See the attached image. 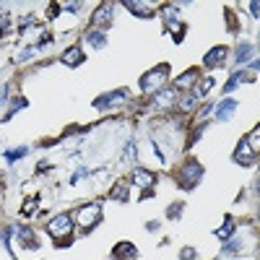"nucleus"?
Listing matches in <instances>:
<instances>
[{
  "mask_svg": "<svg viewBox=\"0 0 260 260\" xmlns=\"http://www.w3.org/2000/svg\"><path fill=\"white\" fill-rule=\"evenodd\" d=\"M99 219H102V206H99V203H86V206H81L78 213H76V221L81 224L83 232L94 229Z\"/></svg>",
  "mask_w": 260,
  "mask_h": 260,
  "instance_id": "obj_1",
  "label": "nucleus"
},
{
  "mask_svg": "<svg viewBox=\"0 0 260 260\" xmlns=\"http://www.w3.org/2000/svg\"><path fill=\"white\" fill-rule=\"evenodd\" d=\"M169 78V65H156L154 71H148L143 78H141V89L148 94V91H156L161 83H167Z\"/></svg>",
  "mask_w": 260,
  "mask_h": 260,
  "instance_id": "obj_2",
  "label": "nucleus"
},
{
  "mask_svg": "<svg viewBox=\"0 0 260 260\" xmlns=\"http://www.w3.org/2000/svg\"><path fill=\"white\" fill-rule=\"evenodd\" d=\"M47 232L55 237V240H62V237H68V234L73 232V216L60 213V216H55V219H50V221H47Z\"/></svg>",
  "mask_w": 260,
  "mask_h": 260,
  "instance_id": "obj_3",
  "label": "nucleus"
},
{
  "mask_svg": "<svg viewBox=\"0 0 260 260\" xmlns=\"http://www.w3.org/2000/svg\"><path fill=\"white\" fill-rule=\"evenodd\" d=\"M201 177H203V167L195 161V159H187V164L180 172V185L190 190V187H195V185L201 182Z\"/></svg>",
  "mask_w": 260,
  "mask_h": 260,
  "instance_id": "obj_4",
  "label": "nucleus"
},
{
  "mask_svg": "<svg viewBox=\"0 0 260 260\" xmlns=\"http://www.w3.org/2000/svg\"><path fill=\"white\" fill-rule=\"evenodd\" d=\"M125 102H127V89H117V91H112V94L99 96V99L94 102V107H96V110H110V107H120V104H125Z\"/></svg>",
  "mask_w": 260,
  "mask_h": 260,
  "instance_id": "obj_5",
  "label": "nucleus"
},
{
  "mask_svg": "<svg viewBox=\"0 0 260 260\" xmlns=\"http://www.w3.org/2000/svg\"><path fill=\"white\" fill-rule=\"evenodd\" d=\"M255 154H257V151H252V146L247 143V138H242L240 146H237V151H234V161L242 164V167H252V164L257 161Z\"/></svg>",
  "mask_w": 260,
  "mask_h": 260,
  "instance_id": "obj_6",
  "label": "nucleus"
},
{
  "mask_svg": "<svg viewBox=\"0 0 260 260\" xmlns=\"http://www.w3.org/2000/svg\"><path fill=\"white\" fill-rule=\"evenodd\" d=\"M226 57H229V50H226V47H213V50L203 57V62L208 65V68H219Z\"/></svg>",
  "mask_w": 260,
  "mask_h": 260,
  "instance_id": "obj_7",
  "label": "nucleus"
},
{
  "mask_svg": "<svg viewBox=\"0 0 260 260\" xmlns=\"http://www.w3.org/2000/svg\"><path fill=\"white\" fill-rule=\"evenodd\" d=\"M60 62L65 65V68H76V65H81V62H83V52H81V47H68V50L62 52Z\"/></svg>",
  "mask_w": 260,
  "mask_h": 260,
  "instance_id": "obj_8",
  "label": "nucleus"
},
{
  "mask_svg": "<svg viewBox=\"0 0 260 260\" xmlns=\"http://www.w3.org/2000/svg\"><path fill=\"white\" fill-rule=\"evenodd\" d=\"M133 182L141 185L143 190H146V187L151 190V187L156 185V175H154V172H148V169H136V172H133Z\"/></svg>",
  "mask_w": 260,
  "mask_h": 260,
  "instance_id": "obj_9",
  "label": "nucleus"
},
{
  "mask_svg": "<svg viewBox=\"0 0 260 260\" xmlns=\"http://www.w3.org/2000/svg\"><path fill=\"white\" fill-rule=\"evenodd\" d=\"M112 8H115L112 3H104V6H99L91 21H94V24H110L112 16H115V11H112Z\"/></svg>",
  "mask_w": 260,
  "mask_h": 260,
  "instance_id": "obj_10",
  "label": "nucleus"
},
{
  "mask_svg": "<svg viewBox=\"0 0 260 260\" xmlns=\"http://www.w3.org/2000/svg\"><path fill=\"white\" fill-rule=\"evenodd\" d=\"M234 110H237V102L234 99H224L219 107H216V120H229L232 115H234Z\"/></svg>",
  "mask_w": 260,
  "mask_h": 260,
  "instance_id": "obj_11",
  "label": "nucleus"
},
{
  "mask_svg": "<svg viewBox=\"0 0 260 260\" xmlns=\"http://www.w3.org/2000/svg\"><path fill=\"white\" fill-rule=\"evenodd\" d=\"M252 76L247 73V71H237V73H232V78L226 81V86H224V94H232L234 89H237V86H240V83H245V81H250Z\"/></svg>",
  "mask_w": 260,
  "mask_h": 260,
  "instance_id": "obj_12",
  "label": "nucleus"
},
{
  "mask_svg": "<svg viewBox=\"0 0 260 260\" xmlns=\"http://www.w3.org/2000/svg\"><path fill=\"white\" fill-rule=\"evenodd\" d=\"M125 8H127V11H133V13L141 16V18H151V16H154L151 6H146V3H136V0H125Z\"/></svg>",
  "mask_w": 260,
  "mask_h": 260,
  "instance_id": "obj_13",
  "label": "nucleus"
},
{
  "mask_svg": "<svg viewBox=\"0 0 260 260\" xmlns=\"http://www.w3.org/2000/svg\"><path fill=\"white\" fill-rule=\"evenodd\" d=\"M175 102H177V94L172 91V89H167V91H159V94H156V99H154V104L159 107V110H164V107H172Z\"/></svg>",
  "mask_w": 260,
  "mask_h": 260,
  "instance_id": "obj_14",
  "label": "nucleus"
},
{
  "mask_svg": "<svg viewBox=\"0 0 260 260\" xmlns=\"http://www.w3.org/2000/svg\"><path fill=\"white\" fill-rule=\"evenodd\" d=\"M250 57H255V47L250 45V42H242V45L237 47V55H234V60H237V62H247Z\"/></svg>",
  "mask_w": 260,
  "mask_h": 260,
  "instance_id": "obj_15",
  "label": "nucleus"
},
{
  "mask_svg": "<svg viewBox=\"0 0 260 260\" xmlns=\"http://www.w3.org/2000/svg\"><path fill=\"white\" fill-rule=\"evenodd\" d=\"M213 89V78H198V86L192 89L195 99H201V96H208V91Z\"/></svg>",
  "mask_w": 260,
  "mask_h": 260,
  "instance_id": "obj_16",
  "label": "nucleus"
},
{
  "mask_svg": "<svg viewBox=\"0 0 260 260\" xmlns=\"http://www.w3.org/2000/svg\"><path fill=\"white\" fill-rule=\"evenodd\" d=\"M201 76H198V71H195V68H190L185 76H180L177 81H175V86H177V89H185V86H192L195 81H198Z\"/></svg>",
  "mask_w": 260,
  "mask_h": 260,
  "instance_id": "obj_17",
  "label": "nucleus"
},
{
  "mask_svg": "<svg viewBox=\"0 0 260 260\" xmlns=\"http://www.w3.org/2000/svg\"><path fill=\"white\" fill-rule=\"evenodd\" d=\"M127 190H130V185H127L125 180H120V182L112 187L110 198H112V201H127Z\"/></svg>",
  "mask_w": 260,
  "mask_h": 260,
  "instance_id": "obj_18",
  "label": "nucleus"
},
{
  "mask_svg": "<svg viewBox=\"0 0 260 260\" xmlns=\"http://www.w3.org/2000/svg\"><path fill=\"white\" fill-rule=\"evenodd\" d=\"M86 42H89L91 47L102 50V47L107 45V34H104V31H89V34H86Z\"/></svg>",
  "mask_w": 260,
  "mask_h": 260,
  "instance_id": "obj_19",
  "label": "nucleus"
},
{
  "mask_svg": "<svg viewBox=\"0 0 260 260\" xmlns=\"http://www.w3.org/2000/svg\"><path fill=\"white\" fill-rule=\"evenodd\" d=\"M13 232L18 234V240H21V242H26V247H31V250H37V247H39L37 242H31V240H34V234H31L26 226H16Z\"/></svg>",
  "mask_w": 260,
  "mask_h": 260,
  "instance_id": "obj_20",
  "label": "nucleus"
},
{
  "mask_svg": "<svg viewBox=\"0 0 260 260\" xmlns=\"http://www.w3.org/2000/svg\"><path fill=\"white\" fill-rule=\"evenodd\" d=\"M122 255H125V257H136L138 252H136V247L130 245V242H120V245L115 247V257H122Z\"/></svg>",
  "mask_w": 260,
  "mask_h": 260,
  "instance_id": "obj_21",
  "label": "nucleus"
},
{
  "mask_svg": "<svg viewBox=\"0 0 260 260\" xmlns=\"http://www.w3.org/2000/svg\"><path fill=\"white\" fill-rule=\"evenodd\" d=\"M234 226H237V224H234V219H226L221 229H216V237H219V240H229V237L234 234Z\"/></svg>",
  "mask_w": 260,
  "mask_h": 260,
  "instance_id": "obj_22",
  "label": "nucleus"
},
{
  "mask_svg": "<svg viewBox=\"0 0 260 260\" xmlns=\"http://www.w3.org/2000/svg\"><path fill=\"white\" fill-rule=\"evenodd\" d=\"M29 154V148L26 146H21V148H11V151H6V161H18L21 156H26Z\"/></svg>",
  "mask_w": 260,
  "mask_h": 260,
  "instance_id": "obj_23",
  "label": "nucleus"
},
{
  "mask_svg": "<svg viewBox=\"0 0 260 260\" xmlns=\"http://www.w3.org/2000/svg\"><path fill=\"white\" fill-rule=\"evenodd\" d=\"M37 206H39V201H37V198H29V201L24 203V208H21V213H24V216H34Z\"/></svg>",
  "mask_w": 260,
  "mask_h": 260,
  "instance_id": "obj_24",
  "label": "nucleus"
},
{
  "mask_svg": "<svg viewBox=\"0 0 260 260\" xmlns=\"http://www.w3.org/2000/svg\"><path fill=\"white\" fill-rule=\"evenodd\" d=\"M180 107H182V110H190V107H195V94H192V91L185 94V96L180 99Z\"/></svg>",
  "mask_w": 260,
  "mask_h": 260,
  "instance_id": "obj_25",
  "label": "nucleus"
},
{
  "mask_svg": "<svg viewBox=\"0 0 260 260\" xmlns=\"http://www.w3.org/2000/svg\"><path fill=\"white\" fill-rule=\"evenodd\" d=\"M21 107H26V102H24V99H16V102L11 104V110H8V115H6V120H8V117H13V115H16V112L21 110Z\"/></svg>",
  "mask_w": 260,
  "mask_h": 260,
  "instance_id": "obj_26",
  "label": "nucleus"
},
{
  "mask_svg": "<svg viewBox=\"0 0 260 260\" xmlns=\"http://www.w3.org/2000/svg\"><path fill=\"white\" fill-rule=\"evenodd\" d=\"M198 257V252H195V247H185L182 252H180V260H195Z\"/></svg>",
  "mask_w": 260,
  "mask_h": 260,
  "instance_id": "obj_27",
  "label": "nucleus"
},
{
  "mask_svg": "<svg viewBox=\"0 0 260 260\" xmlns=\"http://www.w3.org/2000/svg\"><path fill=\"white\" fill-rule=\"evenodd\" d=\"M37 55V47H29V50H24V55H18V62H26V60H31Z\"/></svg>",
  "mask_w": 260,
  "mask_h": 260,
  "instance_id": "obj_28",
  "label": "nucleus"
},
{
  "mask_svg": "<svg viewBox=\"0 0 260 260\" xmlns=\"http://www.w3.org/2000/svg\"><path fill=\"white\" fill-rule=\"evenodd\" d=\"M180 211H182V203L172 206V208H169V219H177V216H180Z\"/></svg>",
  "mask_w": 260,
  "mask_h": 260,
  "instance_id": "obj_29",
  "label": "nucleus"
},
{
  "mask_svg": "<svg viewBox=\"0 0 260 260\" xmlns=\"http://www.w3.org/2000/svg\"><path fill=\"white\" fill-rule=\"evenodd\" d=\"M250 13L257 18V3H255V0H252V3H250Z\"/></svg>",
  "mask_w": 260,
  "mask_h": 260,
  "instance_id": "obj_30",
  "label": "nucleus"
},
{
  "mask_svg": "<svg viewBox=\"0 0 260 260\" xmlns=\"http://www.w3.org/2000/svg\"><path fill=\"white\" fill-rule=\"evenodd\" d=\"M0 99H6V83H0Z\"/></svg>",
  "mask_w": 260,
  "mask_h": 260,
  "instance_id": "obj_31",
  "label": "nucleus"
}]
</instances>
